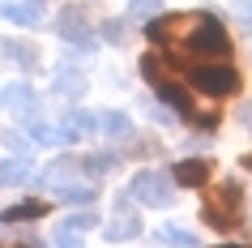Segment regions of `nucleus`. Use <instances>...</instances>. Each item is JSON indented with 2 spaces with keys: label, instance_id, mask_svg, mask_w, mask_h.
<instances>
[{
  "label": "nucleus",
  "instance_id": "17",
  "mask_svg": "<svg viewBox=\"0 0 252 248\" xmlns=\"http://www.w3.org/2000/svg\"><path fill=\"white\" fill-rule=\"evenodd\" d=\"M26 180H30V163L26 158H0V188L26 184Z\"/></svg>",
  "mask_w": 252,
  "mask_h": 248
},
{
  "label": "nucleus",
  "instance_id": "19",
  "mask_svg": "<svg viewBox=\"0 0 252 248\" xmlns=\"http://www.w3.org/2000/svg\"><path fill=\"white\" fill-rule=\"evenodd\" d=\"M60 227H68V231H94V227H98V214H94V210H77V214H68Z\"/></svg>",
  "mask_w": 252,
  "mask_h": 248
},
{
  "label": "nucleus",
  "instance_id": "22",
  "mask_svg": "<svg viewBox=\"0 0 252 248\" xmlns=\"http://www.w3.org/2000/svg\"><path fill=\"white\" fill-rule=\"evenodd\" d=\"M52 248H86L81 244V231H68V227H56V240Z\"/></svg>",
  "mask_w": 252,
  "mask_h": 248
},
{
  "label": "nucleus",
  "instance_id": "27",
  "mask_svg": "<svg viewBox=\"0 0 252 248\" xmlns=\"http://www.w3.org/2000/svg\"><path fill=\"white\" fill-rule=\"evenodd\" d=\"M0 248H26V244H0Z\"/></svg>",
  "mask_w": 252,
  "mask_h": 248
},
{
  "label": "nucleus",
  "instance_id": "3",
  "mask_svg": "<svg viewBox=\"0 0 252 248\" xmlns=\"http://www.w3.org/2000/svg\"><path fill=\"white\" fill-rule=\"evenodd\" d=\"M188 86L201 90L205 99H226V94H239L244 77H239V69L226 65V60H201V65L188 73Z\"/></svg>",
  "mask_w": 252,
  "mask_h": 248
},
{
  "label": "nucleus",
  "instance_id": "18",
  "mask_svg": "<svg viewBox=\"0 0 252 248\" xmlns=\"http://www.w3.org/2000/svg\"><path fill=\"white\" fill-rule=\"evenodd\" d=\"M43 214H47V206L30 197V201H17V206H9L0 218H4V222H30V218H43Z\"/></svg>",
  "mask_w": 252,
  "mask_h": 248
},
{
  "label": "nucleus",
  "instance_id": "12",
  "mask_svg": "<svg viewBox=\"0 0 252 248\" xmlns=\"http://www.w3.org/2000/svg\"><path fill=\"white\" fill-rule=\"evenodd\" d=\"M52 90H56V99H68V103H73V99L86 94V73H81V69H60L56 81H52Z\"/></svg>",
  "mask_w": 252,
  "mask_h": 248
},
{
  "label": "nucleus",
  "instance_id": "28",
  "mask_svg": "<svg viewBox=\"0 0 252 248\" xmlns=\"http://www.w3.org/2000/svg\"><path fill=\"white\" fill-rule=\"evenodd\" d=\"M248 124H252V116H248Z\"/></svg>",
  "mask_w": 252,
  "mask_h": 248
},
{
  "label": "nucleus",
  "instance_id": "4",
  "mask_svg": "<svg viewBox=\"0 0 252 248\" xmlns=\"http://www.w3.org/2000/svg\"><path fill=\"white\" fill-rule=\"evenodd\" d=\"M124 197H133L137 206L162 210V206H171V197H175V176H167V171H137Z\"/></svg>",
  "mask_w": 252,
  "mask_h": 248
},
{
  "label": "nucleus",
  "instance_id": "6",
  "mask_svg": "<svg viewBox=\"0 0 252 248\" xmlns=\"http://www.w3.org/2000/svg\"><path fill=\"white\" fill-rule=\"evenodd\" d=\"M0 107H13L17 116L34 120L39 116V94L30 90V81H17V86H4L0 90Z\"/></svg>",
  "mask_w": 252,
  "mask_h": 248
},
{
  "label": "nucleus",
  "instance_id": "7",
  "mask_svg": "<svg viewBox=\"0 0 252 248\" xmlns=\"http://www.w3.org/2000/svg\"><path fill=\"white\" fill-rule=\"evenodd\" d=\"M60 39L64 43H86L90 39V13L81 4H64V13H60Z\"/></svg>",
  "mask_w": 252,
  "mask_h": 248
},
{
  "label": "nucleus",
  "instance_id": "2",
  "mask_svg": "<svg viewBox=\"0 0 252 248\" xmlns=\"http://www.w3.org/2000/svg\"><path fill=\"white\" fill-rule=\"evenodd\" d=\"M201 218L210 222L214 231H231L244 222V188L235 180H218L205 184V197H201Z\"/></svg>",
  "mask_w": 252,
  "mask_h": 248
},
{
  "label": "nucleus",
  "instance_id": "14",
  "mask_svg": "<svg viewBox=\"0 0 252 248\" xmlns=\"http://www.w3.org/2000/svg\"><path fill=\"white\" fill-rule=\"evenodd\" d=\"M94 133H103V137H128L133 120L124 116V111H98L94 116Z\"/></svg>",
  "mask_w": 252,
  "mask_h": 248
},
{
  "label": "nucleus",
  "instance_id": "26",
  "mask_svg": "<svg viewBox=\"0 0 252 248\" xmlns=\"http://www.w3.org/2000/svg\"><path fill=\"white\" fill-rule=\"evenodd\" d=\"M244 167H248V171H252V150H248V154H244Z\"/></svg>",
  "mask_w": 252,
  "mask_h": 248
},
{
  "label": "nucleus",
  "instance_id": "5",
  "mask_svg": "<svg viewBox=\"0 0 252 248\" xmlns=\"http://www.w3.org/2000/svg\"><path fill=\"white\" fill-rule=\"evenodd\" d=\"M231 52V39H226V30L214 22L210 13L201 17V26H197V35L180 47V56H201V60H222V56Z\"/></svg>",
  "mask_w": 252,
  "mask_h": 248
},
{
  "label": "nucleus",
  "instance_id": "11",
  "mask_svg": "<svg viewBox=\"0 0 252 248\" xmlns=\"http://www.w3.org/2000/svg\"><path fill=\"white\" fill-rule=\"evenodd\" d=\"M146 231V227H141V218H137L133 210H120V218L116 222H107V240H111V244H124V240H137V235Z\"/></svg>",
  "mask_w": 252,
  "mask_h": 248
},
{
  "label": "nucleus",
  "instance_id": "21",
  "mask_svg": "<svg viewBox=\"0 0 252 248\" xmlns=\"http://www.w3.org/2000/svg\"><path fill=\"white\" fill-rule=\"evenodd\" d=\"M124 30H128V22H124V17L98 22V35H107V43H124Z\"/></svg>",
  "mask_w": 252,
  "mask_h": 248
},
{
  "label": "nucleus",
  "instance_id": "10",
  "mask_svg": "<svg viewBox=\"0 0 252 248\" xmlns=\"http://www.w3.org/2000/svg\"><path fill=\"white\" fill-rule=\"evenodd\" d=\"M171 176H175V184L205 188V184H210V176H214V167L205 163V158H184V163H175V167H171Z\"/></svg>",
  "mask_w": 252,
  "mask_h": 248
},
{
  "label": "nucleus",
  "instance_id": "16",
  "mask_svg": "<svg viewBox=\"0 0 252 248\" xmlns=\"http://www.w3.org/2000/svg\"><path fill=\"white\" fill-rule=\"evenodd\" d=\"M52 188H56V197H60V201H68V206H86V201H94V197H98L90 184H73V180H56Z\"/></svg>",
  "mask_w": 252,
  "mask_h": 248
},
{
  "label": "nucleus",
  "instance_id": "1",
  "mask_svg": "<svg viewBox=\"0 0 252 248\" xmlns=\"http://www.w3.org/2000/svg\"><path fill=\"white\" fill-rule=\"evenodd\" d=\"M141 73H146V77L158 86V94H162V99H167V103H171L184 120H192V124H214V120H218V111H201L197 94H192L184 81H180V69H175L171 60H162L158 52L141 56Z\"/></svg>",
  "mask_w": 252,
  "mask_h": 248
},
{
  "label": "nucleus",
  "instance_id": "23",
  "mask_svg": "<svg viewBox=\"0 0 252 248\" xmlns=\"http://www.w3.org/2000/svg\"><path fill=\"white\" fill-rule=\"evenodd\" d=\"M158 4H162V0H133V4H128V17H150Z\"/></svg>",
  "mask_w": 252,
  "mask_h": 248
},
{
  "label": "nucleus",
  "instance_id": "15",
  "mask_svg": "<svg viewBox=\"0 0 252 248\" xmlns=\"http://www.w3.org/2000/svg\"><path fill=\"white\" fill-rule=\"evenodd\" d=\"M0 52H4V56H13L17 65L26 69V73H34V69H39V47H34V43H22V39H4V43H0Z\"/></svg>",
  "mask_w": 252,
  "mask_h": 248
},
{
  "label": "nucleus",
  "instance_id": "8",
  "mask_svg": "<svg viewBox=\"0 0 252 248\" xmlns=\"http://www.w3.org/2000/svg\"><path fill=\"white\" fill-rule=\"evenodd\" d=\"M0 17H9L13 26H43V4L39 0H0Z\"/></svg>",
  "mask_w": 252,
  "mask_h": 248
},
{
  "label": "nucleus",
  "instance_id": "9",
  "mask_svg": "<svg viewBox=\"0 0 252 248\" xmlns=\"http://www.w3.org/2000/svg\"><path fill=\"white\" fill-rule=\"evenodd\" d=\"M56 129H60V145L81 142V137H90V133H94V116L86 111V107H73V111H68V116L56 124Z\"/></svg>",
  "mask_w": 252,
  "mask_h": 248
},
{
  "label": "nucleus",
  "instance_id": "20",
  "mask_svg": "<svg viewBox=\"0 0 252 248\" xmlns=\"http://www.w3.org/2000/svg\"><path fill=\"white\" fill-rule=\"evenodd\" d=\"M116 167V154H90V158H81V171H90V176H103V171Z\"/></svg>",
  "mask_w": 252,
  "mask_h": 248
},
{
  "label": "nucleus",
  "instance_id": "24",
  "mask_svg": "<svg viewBox=\"0 0 252 248\" xmlns=\"http://www.w3.org/2000/svg\"><path fill=\"white\" fill-rule=\"evenodd\" d=\"M4 142L13 145L17 154H26V150H30V142H26V133H9V137H4Z\"/></svg>",
  "mask_w": 252,
  "mask_h": 248
},
{
  "label": "nucleus",
  "instance_id": "13",
  "mask_svg": "<svg viewBox=\"0 0 252 248\" xmlns=\"http://www.w3.org/2000/svg\"><path fill=\"white\" fill-rule=\"evenodd\" d=\"M154 240L167 244V248H201V240L188 231V227H180V222H162L158 231H154Z\"/></svg>",
  "mask_w": 252,
  "mask_h": 248
},
{
  "label": "nucleus",
  "instance_id": "25",
  "mask_svg": "<svg viewBox=\"0 0 252 248\" xmlns=\"http://www.w3.org/2000/svg\"><path fill=\"white\" fill-rule=\"evenodd\" d=\"M235 17L239 22H252V0H235Z\"/></svg>",
  "mask_w": 252,
  "mask_h": 248
}]
</instances>
